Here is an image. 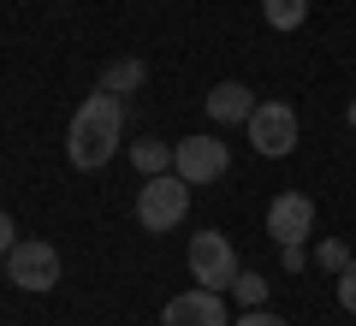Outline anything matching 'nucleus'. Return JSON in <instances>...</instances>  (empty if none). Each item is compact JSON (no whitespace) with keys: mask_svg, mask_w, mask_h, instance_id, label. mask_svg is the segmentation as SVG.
Wrapping results in <instances>:
<instances>
[{"mask_svg":"<svg viewBox=\"0 0 356 326\" xmlns=\"http://www.w3.org/2000/svg\"><path fill=\"white\" fill-rule=\"evenodd\" d=\"M125 142V95H107L95 83V95H83V107L72 113V131H65V161L77 172H102L107 161Z\"/></svg>","mask_w":356,"mask_h":326,"instance_id":"obj_1","label":"nucleus"},{"mask_svg":"<svg viewBox=\"0 0 356 326\" xmlns=\"http://www.w3.org/2000/svg\"><path fill=\"white\" fill-rule=\"evenodd\" d=\"M191 190H196V184H184L178 172L143 178V190H137V226H143V231H172V226H184V213H191Z\"/></svg>","mask_w":356,"mask_h":326,"instance_id":"obj_2","label":"nucleus"},{"mask_svg":"<svg viewBox=\"0 0 356 326\" xmlns=\"http://www.w3.org/2000/svg\"><path fill=\"white\" fill-rule=\"evenodd\" d=\"M191 279L202 291H232V279H238V250H232L226 231L202 226L191 238Z\"/></svg>","mask_w":356,"mask_h":326,"instance_id":"obj_3","label":"nucleus"},{"mask_svg":"<svg viewBox=\"0 0 356 326\" xmlns=\"http://www.w3.org/2000/svg\"><path fill=\"white\" fill-rule=\"evenodd\" d=\"M6 279L18 291H54L60 285V250L48 238H18L13 255H6Z\"/></svg>","mask_w":356,"mask_h":326,"instance_id":"obj_4","label":"nucleus"},{"mask_svg":"<svg viewBox=\"0 0 356 326\" xmlns=\"http://www.w3.org/2000/svg\"><path fill=\"white\" fill-rule=\"evenodd\" d=\"M250 142H255V154H267V161L291 154L297 149V107H291V101H255Z\"/></svg>","mask_w":356,"mask_h":326,"instance_id":"obj_5","label":"nucleus"},{"mask_svg":"<svg viewBox=\"0 0 356 326\" xmlns=\"http://www.w3.org/2000/svg\"><path fill=\"white\" fill-rule=\"evenodd\" d=\"M226 166H232V149L220 137H178L172 142V172L184 184H214V178H226Z\"/></svg>","mask_w":356,"mask_h":326,"instance_id":"obj_6","label":"nucleus"},{"mask_svg":"<svg viewBox=\"0 0 356 326\" xmlns=\"http://www.w3.org/2000/svg\"><path fill=\"white\" fill-rule=\"evenodd\" d=\"M309 231H315V202L303 190H280L267 202V238L273 243H303Z\"/></svg>","mask_w":356,"mask_h":326,"instance_id":"obj_7","label":"nucleus"},{"mask_svg":"<svg viewBox=\"0 0 356 326\" xmlns=\"http://www.w3.org/2000/svg\"><path fill=\"white\" fill-rule=\"evenodd\" d=\"M161 326H232V314H226V297L220 291H178L172 302L161 309Z\"/></svg>","mask_w":356,"mask_h":326,"instance_id":"obj_8","label":"nucleus"},{"mask_svg":"<svg viewBox=\"0 0 356 326\" xmlns=\"http://www.w3.org/2000/svg\"><path fill=\"white\" fill-rule=\"evenodd\" d=\"M202 107H208L214 125H250L255 95H250V83H214V89L202 95Z\"/></svg>","mask_w":356,"mask_h":326,"instance_id":"obj_9","label":"nucleus"},{"mask_svg":"<svg viewBox=\"0 0 356 326\" xmlns=\"http://www.w3.org/2000/svg\"><path fill=\"white\" fill-rule=\"evenodd\" d=\"M131 166H137L143 178H161V172H172V142H161L149 131L143 142H131Z\"/></svg>","mask_w":356,"mask_h":326,"instance_id":"obj_10","label":"nucleus"},{"mask_svg":"<svg viewBox=\"0 0 356 326\" xmlns=\"http://www.w3.org/2000/svg\"><path fill=\"white\" fill-rule=\"evenodd\" d=\"M143 83H149V65L131 60V54H125V60H113V65L102 72V89H107V95H137Z\"/></svg>","mask_w":356,"mask_h":326,"instance_id":"obj_11","label":"nucleus"},{"mask_svg":"<svg viewBox=\"0 0 356 326\" xmlns=\"http://www.w3.org/2000/svg\"><path fill=\"white\" fill-rule=\"evenodd\" d=\"M261 18L273 30H297L309 18V0H261Z\"/></svg>","mask_w":356,"mask_h":326,"instance_id":"obj_12","label":"nucleus"},{"mask_svg":"<svg viewBox=\"0 0 356 326\" xmlns=\"http://www.w3.org/2000/svg\"><path fill=\"white\" fill-rule=\"evenodd\" d=\"M232 302H238V309H267V279L238 267V279H232Z\"/></svg>","mask_w":356,"mask_h":326,"instance_id":"obj_13","label":"nucleus"},{"mask_svg":"<svg viewBox=\"0 0 356 326\" xmlns=\"http://www.w3.org/2000/svg\"><path fill=\"white\" fill-rule=\"evenodd\" d=\"M350 261H356V255H350V243H344V238H321V250H315V267H327V273L339 279Z\"/></svg>","mask_w":356,"mask_h":326,"instance_id":"obj_14","label":"nucleus"},{"mask_svg":"<svg viewBox=\"0 0 356 326\" xmlns=\"http://www.w3.org/2000/svg\"><path fill=\"white\" fill-rule=\"evenodd\" d=\"M332 291H339L344 314H356V261H350V267H344V273H339V285H332Z\"/></svg>","mask_w":356,"mask_h":326,"instance_id":"obj_15","label":"nucleus"},{"mask_svg":"<svg viewBox=\"0 0 356 326\" xmlns=\"http://www.w3.org/2000/svg\"><path fill=\"white\" fill-rule=\"evenodd\" d=\"M232 326H291V320H280L273 309H243V314H238Z\"/></svg>","mask_w":356,"mask_h":326,"instance_id":"obj_16","label":"nucleus"},{"mask_svg":"<svg viewBox=\"0 0 356 326\" xmlns=\"http://www.w3.org/2000/svg\"><path fill=\"white\" fill-rule=\"evenodd\" d=\"M280 267H285V273H303V267H309L303 243H280Z\"/></svg>","mask_w":356,"mask_h":326,"instance_id":"obj_17","label":"nucleus"},{"mask_svg":"<svg viewBox=\"0 0 356 326\" xmlns=\"http://www.w3.org/2000/svg\"><path fill=\"white\" fill-rule=\"evenodd\" d=\"M13 243H18V226H13V213H0V255H13Z\"/></svg>","mask_w":356,"mask_h":326,"instance_id":"obj_18","label":"nucleus"},{"mask_svg":"<svg viewBox=\"0 0 356 326\" xmlns=\"http://www.w3.org/2000/svg\"><path fill=\"white\" fill-rule=\"evenodd\" d=\"M344 119H350V131H356V95H350V107H344Z\"/></svg>","mask_w":356,"mask_h":326,"instance_id":"obj_19","label":"nucleus"},{"mask_svg":"<svg viewBox=\"0 0 356 326\" xmlns=\"http://www.w3.org/2000/svg\"><path fill=\"white\" fill-rule=\"evenodd\" d=\"M0 279H6V255H0Z\"/></svg>","mask_w":356,"mask_h":326,"instance_id":"obj_20","label":"nucleus"}]
</instances>
